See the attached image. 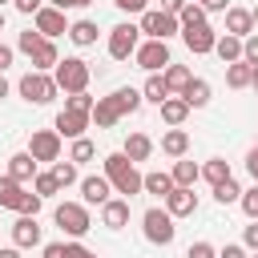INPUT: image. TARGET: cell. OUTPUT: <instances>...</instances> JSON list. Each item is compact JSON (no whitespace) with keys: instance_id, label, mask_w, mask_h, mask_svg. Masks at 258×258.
Here are the masks:
<instances>
[{"instance_id":"32","label":"cell","mask_w":258,"mask_h":258,"mask_svg":"<svg viewBox=\"0 0 258 258\" xmlns=\"http://www.w3.org/2000/svg\"><path fill=\"white\" fill-rule=\"evenodd\" d=\"M202 177H206L210 185H222V181L230 177V161H222V157H210V161L202 165Z\"/></svg>"},{"instance_id":"2","label":"cell","mask_w":258,"mask_h":258,"mask_svg":"<svg viewBox=\"0 0 258 258\" xmlns=\"http://www.w3.org/2000/svg\"><path fill=\"white\" fill-rule=\"evenodd\" d=\"M89 77H93V69H89V60H81V56H64V60L52 69V81H56V89H64V93H85V89H89Z\"/></svg>"},{"instance_id":"29","label":"cell","mask_w":258,"mask_h":258,"mask_svg":"<svg viewBox=\"0 0 258 258\" xmlns=\"http://www.w3.org/2000/svg\"><path fill=\"white\" fill-rule=\"evenodd\" d=\"M20 202H24V185L4 173V177H0V206H4V210H20Z\"/></svg>"},{"instance_id":"44","label":"cell","mask_w":258,"mask_h":258,"mask_svg":"<svg viewBox=\"0 0 258 258\" xmlns=\"http://www.w3.org/2000/svg\"><path fill=\"white\" fill-rule=\"evenodd\" d=\"M185 258H218V250H214L210 242H189V250H185Z\"/></svg>"},{"instance_id":"59","label":"cell","mask_w":258,"mask_h":258,"mask_svg":"<svg viewBox=\"0 0 258 258\" xmlns=\"http://www.w3.org/2000/svg\"><path fill=\"white\" fill-rule=\"evenodd\" d=\"M89 4H93V0H77V8H89Z\"/></svg>"},{"instance_id":"60","label":"cell","mask_w":258,"mask_h":258,"mask_svg":"<svg viewBox=\"0 0 258 258\" xmlns=\"http://www.w3.org/2000/svg\"><path fill=\"white\" fill-rule=\"evenodd\" d=\"M250 16H254V24H258V4H254V8H250Z\"/></svg>"},{"instance_id":"28","label":"cell","mask_w":258,"mask_h":258,"mask_svg":"<svg viewBox=\"0 0 258 258\" xmlns=\"http://www.w3.org/2000/svg\"><path fill=\"white\" fill-rule=\"evenodd\" d=\"M173 185H185V189H194V181L202 177V165H194V161H185V157H177L173 161Z\"/></svg>"},{"instance_id":"24","label":"cell","mask_w":258,"mask_h":258,"mask_svg":"<svg viewBox=\"0 0 258 258\" xmlns=\"http://www.w3.org/2000/svg\"><path fill=\"white\" fill-rule=\"evenodd\" d=\"M214 52H218L222 64H234V60H242V40L230 36V32H222V36L214 40Z\"/></svg>"},{"instance_id":"54","label":"cell","mask_w":258,"mask_h":258,"mask_svg":"<svg viewBox=\"0 0 258 258\" xmlns=\"http://www.w3.org/2000/svg\"><path fill=\"white\" fill-rule=\"evenodd\" d=\"M246 169H250V177H254V185H258V149L246 153Z\"/></svg>"},{"instance_id":"63","label":"cell","mask_w":258,"mask_h":258,"mask_svg":"<svg viewBox=\"0 0 258 258\" xmlns=\"http://www.w3.org/2000/svg\"><path fill=\"white\" fill-rule=\"evenodd\" d=\"M254 258H258V250H254Z\"/></svg>"},{"instance_id":"8","label":"cell","mask_w":258,"mask_h":258,"mask_svg":"<svg viewBox=\"0 0 258 258\" xmlns=\"http://www.w3.org/2000/svg\"><path fill=\"white\" fill-rule=\"evenodd\" d=\"M149 40H169L173 32H181V24H177V16H169V12H141V24H137Z\"/></svg>"},{"instance_id":"50","label":"cell","mask_w":258,"mask_h":258,"mask_svg":"<svg viewBox=\"0 0 258 258\" xmlns=\"http://www.w3.org/2000/svg\"><path fill=\"white\" fill-rule=\"evenodd\" d=\"M194 4H202L206 12H226L230 8V0H194Z\"/></svg>"},{"instance_id":"48","label":"cell","mask_w":258,"mask_h":258,"mask_svg":"<svg viewBox=\"0 0 258 258\" xmlns=\"http://www.w3.org/2000/svg\"><path fill=\"white\" fill-rule=\"evenodd\" d=\"M40 258H64V242H48V246L40 250Z\"/></svg>"},{"instance_id":"22","label":"cell","mask_w":258,"mask_h":258,"mask_svg":"<svg viewBox=\"0 0 258 258\" xmlns=\"http://www.w3.org/2000/svg\"><path fill=\"white\" fill-rule=\"evenodd\" d=\"M8 177H12V181H20V185L36 177V161L28 157V149H24V153H12V157H8Z\"/></svg>"},{"instance_id":"5","label":"cell","mask_w":258,"mask_h":258,"mask_svg":"<svg viewBox=\"0 0 258 258\" xmlns=\"http://www.w3.org/2000/svg\"><path fill=\"white\" fill-rule=\"evenodd\" d=\"M16 93H20L28 105H48V101H52L60 89H56V81H52L48 73H36V69H32V73H24V77H20Z\"/></svg>"},{"instance_id":"52","label":"cell","mask_w":258,"mask_h":258,"mask_svg":"<svg viewBox=\"0 0 258 258\" xmlns=\"http://www.w3.org/2000/svg\"><path fill=\"white\" fill-rule=\"evenodd\" d=\"M12 56H16V48H12V44H0V73L12 64Z\"/></svg>"},{"instance_id":"27","label":"cell","mask_w":258,"mask_h":258,"mask_svg":"<svg viewBox=\"0 0 258 258\" xmlns=\"http://www.w3.org/2000/svg\"><path fill=\"white\" fill-rule=\"evenodd\" d=\"M28 60H32V69H36V73H48V69H56V64H60V52H56V44H52V40H44Z\"/></svg>"},{"instance_id":"14","label":"cell","mask_w":258,"mask_h":258,"mask_svg":"<svg viewBox=\"0 0 258 258\" xmlns=\"http://www.w3.org/2000/svg\"><path fill=\"white\" fill-rule=\"evenodd\" d=\"M89 125H93V121H89L85 113H69V109H60V113H56V125H52V129H56L60 137L77 141V137H85V129H89Z\"/></svg>"},{"instance_id":"9","label":"cell","mask_w":258,"mask_h":258,"mask_svg":"<svg viewBox=\"0 0 258 258\" xmlns=\"http://www.w3.org/2000/svg\"><path fill=\"white\" fill-rule=\"evenodd\" d=\"M133 60H137L145 73H157V69L169 64V44H165V40H145V44H137Z\"/></svg>"},{"instance_id":"4","label":"cell","mask_w":258,"mask_h":258,"mask_svg":"<svg viewBox=\"0 0 258 258\" xmlns=\"http://www.w3.org/2000/svg\"><path fill=\"white\" fill-rule=\"evenodd\" d=\"M141 230H145V242H153V246H169V242L177 238V226H173V218L165 214V206L145 210V214H141Z\"/></svg>"},{"instance_id":"37","label":"cell","mask_w":258,"mask_h":258,"mask_svg":"<svg viewBox=\"0 0 258 258\" xmlns=\"http://www.w3.org/2000/svg\"><path fill=\"white\" fill-rule=\"evenodd\" d=\"M177 24H181V28H198V24H206V8L189 0V4L177 12Z\"/></svg>"},{"instance_id":"25","label":"cell","mask_w":258,"mask_h":258,"mask_svg":"<svg viewBox=\"0 0 258 258\" xmlns=\"http://www.w3.org/2000/svg\"><path fill=\"white\" fill-rule=\"evenodd\" d=\"M185 149H189V133H185V129H165V133H161V153L185 157Z\"/></svg>"},{"instance_id":"49","label":"cell","mask_w":258,"mask_h":258,"mask_svg":"<svg viewBox=\"0 0 258 258\" xmlns=\"http://www.w3.org/2000/svg\"><path fill=\"white\" fill-rule=\"evenodd\" d=\"M242 242H246L250 250H258V222H250V226H246V234H242Z\"/></svg>"},{"instance_id":"64","label":"cell","mask_w":258,"mask_h":258,"mask_svg":"<svg viewBox=\"0 0 258 258\" xmlns=\"http://www.w3.org/2000/svg\"><path fill=\"white\" fill-rule=\"evenodd\" d=\"M254 149H258V145H254Z\"/></svg>"},{"instance_id":"3","label":"cell","mask_w":258,"mask_h":258,"mask_svg":"<svg viewBox=\"0 0 258 258\" xmlns=\"http://www.w3.org/2000/svg\"><path fill=\"white\" fill-rule=\"evenodd\" d=\"M52 218H56V226H60V230H64L73 242H81V238L93 230V218H89V210H85L81 202H60Z\"/></svg>"},{"instance_id":"51","label":"cell","mask_w":258,"mask_h":258,"mask_svg":"<svg viewBox=\"0 0 258 258\" xmlns=\"http://www.w3.org/2000/svg\"><path fill=\"white\" fill-rule=\"evenodd\" d=\"M189 0H161V12H169V16H177L181 8H185Z\"/></svg>"},{"instance_id":"43","label":"cell","mask_w":258,"mask_h":258,"mask_svg":"<svg viewBox=\"0 0 258 258\" xmlns=\"http://www.w3.org/2000/svg\"><path fill=\"white\" fill-rule=\"evenodd\" d=\"M242 60H246V64H250V69H254V64H258V36H254V32H250V36H246V40H242Z\"/></svg>"},{"instance_id":"17","label":"cell","mask_w":258,"mask_h":258,"mask_svg":"<svg viewBox=\"0 0 258 258\" xmlns=\"http://www.w3.org/2000/svg\"><path fill=\"white\" fill-rule=\"evenodd\" d=\"M81 198H85V206H105L113 198V185L105 181V173L101 177H81Z\"/></svg>"},{"instance_id":"36","label":"cell","mask_w":258,"mask_h":258,"mask_svg":"<svg viewBox=\"0 0 258 258\" xmlns=\"http://www.w3.org/2000/svg\"><path fill=\"white\" fill-rule=\"evenodd\" d=\"M52 177H56V185L60 189H69V185H77V165L64 157V161H52V169H48Z\"/></svg>"},{"instance_id":"45","label":"cell","mask_w":258,"mask_h":258,"mask_svg":"<svg viewBox=\"0 0 258 258\" xmlns=\"http://www.w3.org/2000/svg\"><path fill=\"white\" fill-rule=\"evenodd\" d=\"M64 258H97L89 246H81V242H64Z\"/></svg>"},{"instance_id":"39","label":"cell","mask_w":258,"mask_h":258,"mask_svg":"<svg viewBox=\"0 0 258 258\" xmlns=\"http://www.w3.org/2000/svg\"><path fill=\"white\" fill-rule=\"evenodd\" d=\"M214 198H218V202H222V206H234V202H238V198H242V185H238V181H234V177H226V181H222V185H214Z\"/></svg>"},{"instance_id":"33","label":"cell","mask_w":258,"mask_h":258,"mask_svg":"<svg viewBox=\"0 0 258 258\" xmlns=\"http://www.w3.org/2000/svg\"><path fill=\"white\" fill-rule=\"evenodd\" d=\"M169 97V89H165V81L157 77V73H149V81H145V89H141V101H153V105H161Z\"/></svg>"},{"instance_id":"12","label":"cell","mask_w":258,"mask_h":258,"mask_svg":"<svg viewBox=\"0 0 258 258\" xmlns=\"http://www.w3.org/2000/svg\"><path fill=\"white\" fill-rule=\"evenodd\" d=\"M181 40H185V48H189L194 56H206V52H214L218 32H214L210 24H198V28H181Z\"/></svg>"},{"instance_id":"42","label":"cell","mask_w":258,"mask_h":258,"mask_svg":"<svg viewBox=\"0 0 258 258\" xmlns=\"http://www.w3.org/2000/svg\"><path fill=\"white\" fill-rule=\"evenodd\" d=\"M238 206H242V214H246V218H254V222H258V185H250V189H242V198H238Z\"/></svg>"},{"instance_id":"35","label":"cell","mask_w":258,"mask_h":258,"mask_svg":"<svg viewBox=\"0 0 258 258\" xmlns=\"http://www.w3.org/2000/svg\"><path fill=\"white\" fill-rule=\"evenodd\" d=\"M93 157H97V145H93L89 137H77L73 149H69V161H73V165H85V161H93Z\"/></svg>"},{"instance_id":"6","label":"cell","mask_w":258,"mask_h":258,"mask_svg":"<svg viewBox=\"0 0 258 258\" xmlns=\"http://www.w3.org/2000/svg\"><path fill=\"white\" fill-rule=\"evenodd\" d=\"M137 44H141V28L129 24V20H121V24L109 32V56H113V60H129V56L137 52Z\"/></svg>"},{"instance_id":"11","label":"cell","mask_w":258,"mask_h":258,"mask_svg":"<svg viewBox=\"0 0 258 258\" xmlns=\"http://www.w3.org/2000/svg\"><path fill=\"white\" fill-rule=\"evenodd\" d=\"M194 210H198V194H194V189L173 185V189L165 194V214H169V218H189Z\"/></svg>"},{"instance_id":"18","label":"cell","mask_w":258,"mask_h":258,"mask_svg":"<svg viewBox=\"0 0 258 258\" xmlns=\"http://www.w3.org/2000/svg\"><path fill=\"white\" fill-rule=\"evenodd\" d=\"M226 32L238 36V40H246V36L254 32V16H250V8H226Z\"/></svg>"},{"instance_id":"15","label":"cell","mask_w":258,"mask_h":258,"mask_svg":"<svg viewBox=\"0 0 258 258\" xmlns=\"http://www.w3.org/2000/svg\"><path fill=\"white\" fill-rule=\"evenodd\" d=\"M101 226L125 230V226H129V198H109V202L101 206Z\"/></svg>"},{"instance_id":"61","label":"cell","mask_w":258,"mask_h":258,"mask_svg":"<svg viewBox=\"0 0 258 258\" xmlns=\"http://www.w3.org/2000/svg\"><path fill=\"white\" fill-rule=\"evenodd\" d=\"M0 28H4V8H0Z\"/></svg>"},{"instance_id":"38","label":"cell","mask_w":258,"mask_h":258,"mask_svg":"<svg viewBox=\"0 0 258 258\" xmlns=\"http://www.w3.org/2000/svg\"><path fill=\"white\" fill-rule=\"evenodd\" d=\"M32 194L44 202V198H52V194H60V185H56V177L52 173H36L32 177Z\"/></svg>"},{"instance_id":"16","label":"cell","mask_w":258,"mask_h":258,"mask_svg":"<svg viewBox=\"0 0 258 258\" xmlns=\"http://www.w3.org/2000/svg\"><path fill=\"white\" fill-rule=\"evenodd\" d=\"M12 246H16V250L40 246V226H36V218H16V222H12Z\"/></svg>"},{"instance_id":"47","label":"cell","mask_w":258,"mask_h":258,"mask_svg":"<svg viewBox=\"0 0 258 258\" xmlns=\"http://www.w3.org/2000/svg\"><path fill=\"white\" fill-rule=\"evenodd\" d=\"M113 4H117V8H121V12H137V16H141V12H145V4H149V0H113Z\"/></svg>"},{"instance_id":"46","label":"cell","mask_w":258,"mask_h":258,"mask_svg":"<svg viewBox=\"0 0 258 258\" xmlns=\"http://www.w3.org/2000/svg\"><path fill=\"white\" fill-rule=\"evenodd\" d=\"M12 8H16V12H24V16H36L44 4H40V0H12Z\"/></svg>"},{"instance_id":"10","label":"cell","mask_w":258,"mask_h":258,"mask_svg":"<svg viewBox=\"0 0 258 258\" xmlns=\"http://www.w3.org/2000/svg\"><path fill=\"white\" fill-rule=\"evenodd\" d=\"M32 28H36L44 40H52V36L69 32V24H64V12H60V8H52V4H44V8L32 16Z\"/></svg>"},{"instance_id":"19","label":"cell","mask_w":258,"mask_h":258,"mask_svg":"<svg viewBox=\"0 0 258 258\" xmlns=\"http://www.w3.org/2000/svg\"><path fill=\"white\" fill-rule=\"evenodd\" d=\"M161 81H165V89H169V97H181V93H185V85L194 81V73H189L185 64H173V60H169V64L161 69Z\"/></svg>"},{"instance_id":"34","label":"cell","mask_w":258,"mask_h":258,"mask_svg":"<svg viewBox=\"0 0 258 258\" xmlns=\"http://www.w3.org/2000/svg\"><path fill=\"white\" fill-rule=\"evenodd\" d=\"M113 97H117V105H121L125 117L141 109V89H133V85H129V89H113Z\"/></svg>"},{"instance_id":"53","label":"cell","mask_w":258,"mask_h":258,"mask_svg":"<svg viewBox=\"0 0 258 258\" xmlns=\"http://www.w3.org/2000/svg\"><path fill=\"white\" fill-rule=\"evenodd\" d=\"M218 258H246V246H222Z\"/></svg>"},{"instance_id":"31","label":"cell","mask_w":258,"mask_h":258,"mask_svg":"<svg viewBox=\"0 0 258 258\" xmlns=\"http://www.w3.org/2000/svg\"><path fill=\"white\" fill-rule=\"evenodd\" d=\"M250 77H254V69H250L246 60L226 64V85H230V89H250Z\"/></svg>"},{"instance_id":"55","label":"cell","mask_w":258,"mask_h":258,"mask_svg":"<svg viewBox=\"0 0 258 258\" xmlns=\"http://www.w3.org/2000/svg\"><path fill=\"white\" fill-rule=\"evenodd\" d=\"M0 258H20V250L16 246H0Z\"/></svg>"},{"instance_id":"20","label":"cell","mask_w":258,"mask_h":258,"mask_svg":"<svg viewBox=\"0 0 258 258\" xmlns=\"http://www.w3.org/2000/svg\"><path fill=\"white\" fill-rule=\"evenodd\" d=\"M121 153L137 165V161H149V153H153V137L149 133H129L125 137V145H121Z\"/></svg>"},{"instance_id":"58","label":"cell","mask_w":258,"mask_h":258,"mask_svg":"<svg viewBox=\"0 0 258 258\" xmlns=\"http://www.w3.org/2000/svg\"><path fill=\"white\" fill-rule=\"evenodd\" d=\"M250 85H254V89H258V64H254V77H250Z\"/></svg>"},{"instance_id":"30","label":"cell","mask_w":258,"mask_h":258,"mask_svg":"<svg viewBox=\"0 0 258 258\" xmlns=\"http://www.w3.org/2000/svg\"><path fill=\"white\" fill-rule=\"evenodd\" d=\"M173 189V177L169 173H141V194H157L165 202V194Z\"/></svg>"},{"instance_id":"41","label":"cell","mask_w":258,"mask_h":258,"mask_svg":"<svg viewBox=\"0 0 258 258\" xmlns=\"http://www.w3.org/2000/svg\"><path fill=\"white\" fill-rule=\"evenodd\" d=\"M93 105H97V101H93L89 93H69V97H64V109H69V113H85V117H89Z\"/></svg>"},{"instance_id":"62","label":"cell","mask_w":258,"mask_h":258,"mask_svg":"<svg viewBox=\"0 0 258 258\" xmlns=\"http://www.w3.org/2000/svg\"><path fill=\"white\" fill-rule=\"evenodd\" d=\"M4 4H12V0H0V8H4Z\"/></svg>"},{"instance_id":"21","label":"cell","mask_w":258,"mask_h":258,"mask_svg":"<svg viewBox=\"0 0 258 258\" xmlns=\"http://www.w3.org/2000/svg\"><path fill=\"white\" fill-rule=\"evenodd\" d=\"M157 109H161V121H165L169 129H181V121L189 117V105H185L181 97H165V101H161Z\"/></svg>"},{"instance_id":"1","label":"cell","mask_w":258,"mask_h":258,"mask_svg":"<svg viewBox=\"0 0 258 258\" xmlns=\"http://www.w3.org/2000/svg\"><path fill=\"white\" fill-rule=\"evenodd\" d=\"M101 161H105V181H109L121 198L141 194V173H137V165H133L125 153H105Z\"/></svg>"},{"instance_id":"57","label":"cell","mask_w":258,"mask_h":258,"mask_svg":"<svg viewBox=\"0 0 258 258\" xmlns=\"http://www.w3.org/2000/svg\"><path fill=\"white\" fill-rule=\"evenodd\" d=\"M0 97H8V81H4V73H0Z\"/></svg>"},{"instance_id":"7","label":"cell","mask_w":258,"mask_h":258,"mask_svg":"<svg viewBox=\"0 0 258 258\" xmlns=\"http://www.w3.org/2000/svg\"><path fill=\"white\" fill-rule=\"evenodd\" d=\"M28 157L40 165V161H60V133L56 129H32L28 137Z\"/></svg>"},{"instance_id":"23","label":"cell","mask_w":258,"mask_h":258,"mask_svg":"<svg viewBox=\"0 0 258 258\" xmlns=\"http://www.w3.org/2000/svg\"><path fill=\"white\" fill-rule=\"evenodd\" d=\"M210 97H214V89H210V81H202V77H194V81L185 85V93H181V101H185L189 109H202V105H210Z\"/></svg>"},{"instance_id":"56","label":"cell","mask_w":258,"mask_h":258,"mask_svg":"<svg viewBox=\"0 0 258 258\" xmlns=\"http://www.w3.org/2000/svg\"><path fill=\"white\" fill-rule=\"evenodd\" d=\"M52 8H60V12L64 8H77V0H52Z\"/></svg>"},{"instance_id":"13","label":"cell","mask_w":258,"mask_h":258,"mask_svg":"<svg viewBox=\"0 0 258 258\" xmlns=\"http://www.w3.org/2000/svg\"><path fill=\"white\" fill-rule=\"evenodd\" d=\"M121 117H125V113H121V105H117L113 93H109V97H97V105H93V113H89V121H93L97 129H113Z\"/></svg>"},{"instance_id":"40","label":"cell","mask_w":258,"mask_h":258,"mask_svg":"<svg viewBox=\"0 0 258 258\" xmlns=\"http://www.w3.org/2000/svg\"><path fill=\"white\" fill-rule=\"evenodd\" d=\"M40 44H44V36H40V32H36V28H24V32H20V36H16V48H20V52H24V56H32V52H36V48H40Z\"/></svg>"},{"instance_id":"26","label":"cell","mask_w":258,"mask_h":258,"mask_svg":"<svg viewBox=\"0 0 258 258\" xmlns=\"http://www.w3.org/2000/svg\"><path fill=\"white\" fill-rule=\"evenodd\" d=\"M69 40H73L77 48L97 44V24H93V20H73V24H69Z\"/></svg>"}]
</instances>
